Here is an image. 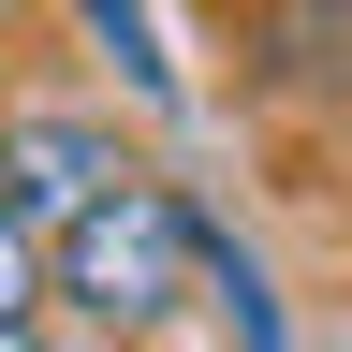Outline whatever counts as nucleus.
<instances>
[{
	"instance_id": "1",
	"label": "nucleus",
	"mask_w": 352,
	"mask_h": 352,
	"mask_svg": "<svg viewBox=\"0 0 352 352\" xmlns=\"http://www.w3.org/2000/svg\"><path fill=\"white\" fill-rule=\"evenodd\" d=\"M191 264H206V220L176 206V191H147L132 176L118 206H88L59 250H44V294H74L88 323H162L176 294H191Z\"/></svg>"
},
{
	"instance_id": "2",
	"label": "nucleus",
	"mask_w": 352,
	"mask_h": 352,
	"mask_svg": "<svg viewBox=\"0 0 352 352\" xmlns=\"http://www.w3.org/2000/svg\"><path fill=\"white\" fill-rule=\"evenodd\" d=\"M118 191H132V162H118L103 118H15V132H0V206H15L44 250H59L88 206H118Z\"/></svg>"
},
{
	"instance_id": "3",
	"label": "nucleus",
	"mask_w": 352,
	"mask_h": 352,
	"mask_svg": "<svg viewBox=\"0 0 352 352\" xmlns=\"http://www.w3.org/2000/svg\"><path fill=\"white\" fill-rule=\"evenodd\" d=\"M30 294H44V235L0 206V323H30Z\"/></svg>"
},
{
	"instance_id": "4",
	"label": "nucleus",
	"mask_w": 352,
	"mask_h": 352,
	"mask_svg": "<svg viewBox=\"0 0 352 352\" xmlns=\"http://www.w3.org/2000/svg\"><path fill=\"white\" fill-rule=\"evenodd\" d=\"M0 352H30V323H0Z\"/></svg>"
}]
</instances>
